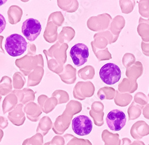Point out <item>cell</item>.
Returning <instances> with one entry per match:
<instances>
[{
  "label": "cell",
  "mask_w": 149,
  "mask_h": 145,
  "mask_svg": "<svg viewBox=\"0 0 149 145\" xmlns=\"http://www.w3.org/2000/svg\"><path fill=\"white\" fill-rule=\"evenodd\" d=\"M148 145H149V144H148Z\"/></svg>",
  "instance_id": "4fadbf2b"
},
{
  "label": "cell",
  "mask_w": 149,
  "mask_h": 145,
  "mask_svg": "<svg viewBox=\"0 0 149 145\" xmlns=\"http://www.w3.org/2000/svg\"><path fill=\"white\" fill-rule=\"evenodd\" d=\"M102 80L109 85L116 83L121 77L120 68L113 63H107L104 65L99 72Z\"/></svg>",
  "instance_id": "7a4b0ae2"
},
{
  "label": "cell",
  "mask_w": 149,
  "mask_h": 145,
  "mask_svg": "<svg viewBox=\"0 0 149 145\" xmlns=\"http://www.w3.org/2000/svg\"><path fill=\"white\" fill-rule=\"evenodd\" d=\"M28 43L23 36L19 34H12L6 38L5 48L11 57H17L26 51Z\"/></svg>",
  "instance_id": "6da1fadb"
},
{
  "label": "cell",
  "mask_w": 149,
  "mask_h": 145,
  "mask_svg": "<svg viewBox=\"0 0 149 145\" xmlns=\"http://www.w3.org/2000/svg\"><path fill=\"white\" fill-rule=\"evenodd\" d=\"M41 30L42 26L40 22L33 18L26 20L23 23L22 27V33L31 42L35 41L37 38L41 33Z\"/></svg>",
  "instance_id": "5b68a950"
},
{
  "label": "cell",
  "mask_w": 149,
  "mask_h": 145,
  "mask_svg": "<svg viewBox=\"0 0 149 145\" xmlns=\"http://www.w3.org/2000/svg\"><path fill=\"white\" fill-rule=\"evenodd\" d=\"M7 2V1H0V6H3L4 4H5Z\"/></svg>",
  "instance_id": "7c38bea8"
},
{
  "label": "cell",
  "mask_w": 149,
  "mask_h": 145,
  "mask_svg": "<svg viewBox=\"0 0 149 145\" xmlns=\"http://www.w3.org/2000/svg\"><path fill=\"white\" fill-rule=\"evenodd\" d=\"M130 145H146L145 143L141 141L140 140H135L131 143Z\"/></svg>",
  "instance_id": "8fae6325"
},
{
  "label": "cell",
  "mask_w": 149,
  "mask_h": 145,
  "mask_svg": "<svg viewBox=\"0 0 149 145\" xmlns=\"http://www.w3.org/2000/svg\"><path fill=\"white\" fill-rule=\"evenodd\" d=\"M6 26V21L4 17L0 14V33H1Z\"/></svg>",
  "instance_id": "9c48e42d"
},
{
  "label": "cell",
  "mask_w": 149,
  "mask_h": 145,
  "mask_svg": "<svg viewBox=\"0 0 149 145\" xmlns=\"http://www.w3.org/2000/svg\"><path fill=\"white\" fill-rule=\"evenodd\" d=\"M131 140L128 138H123L121 140L120 145H130L131 144Z\"/></svg>",
  "instance_id": "30bf717a"
},
{
  "label": "cell",
  "mask_w": 149,
  "mask_h": 145,
  "mask_svg": "<svg viewBox=\"0 0 149 145\" xmlns=\"http://www.w3.org/2000/svg\"><path fill=\"white\" fill-rule=\"evenodd\" d=\"M103 139L105 145H120L121 140L119 139L118 134H113L104 130L103 132Z\"/></svg>",
  "instance_id": "ba28073f"
},
{
  "label": "cell",
  "mask_w": 149,
  "mask_h": 145,
  "mask_svg": "<svg viewBox=\"0 0 149 145\" xmlns=\"http://www.w3.org/2000/svg\"><path fill=\"white\" fill-rule=\"evenodd\" d=\"M70 56L74 65L78 67L81 66L88 60L89 57L88 48L82 43L74 45L70 51Z\"/></svg>",
  "instance_id": "8992f818"
},
{
  "label": "cell",
  "mask_w": 149,
  "mask_h": 145,
  "mask_svg": "<svg viewBox=\"0 0 149 145\" xmlns=\"http://www.w3.org/2000/svg\"><path fill=\"white\" fill-rule=\"evenodd\" d=\"M106 122L108 127L112 131L121 130L127 123L126 115L123 111L119 110H111L107 114Z\"/></svg>",
  "instance_id": "277c9868"
},
{
  "label": "cell",
  "mask_w": 149,
  "mask_h": 145,
  "mask_svg": "<svg viewBox=\"0 0 149 145\" xmlns=\"http://www.w3.org/2000/svg\"><path fill=\"white\" fill-rule=\"evenodd\" d=\"M131 135L133 139L139 140L149 135V126L144 122L135 123L131 129Z\"/></svg>",
  "instance_id": "52a82bcc"
},
{
  "label": "cell",
  "mask_w": 149,
  "mask_h": 145,
  "mask_svg": "<svg viewBox=\"0 0 149 145\" xmlns=\"http://www.w3.org/2000/svg\"><path fill=\"white\" fill-rule=\"evenodd\" d=\"M72 126L74 133L81 136L89 135L93 130L92 121L84 115L74 117L72 119Z\"/></svg>",
  "instance_id": "3957f363"
}]
</instances>
